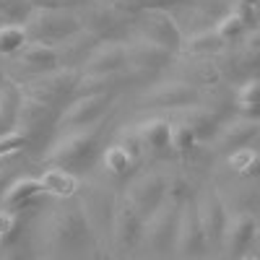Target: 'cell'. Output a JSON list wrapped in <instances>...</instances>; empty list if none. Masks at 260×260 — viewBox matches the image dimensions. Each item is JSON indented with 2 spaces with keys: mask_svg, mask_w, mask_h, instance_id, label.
<instances>
[{
  "mask_svg": "<svg viewBox=\"0 0 260 260\" xmlns=\"http://www.w3.org/2000/svg\"><path fill=\"white\" fill-rule=\"evenodd\" d=\"M99 136H102V125L65 130V133L47 148L45 161L52 164V167L71 169V172H76V175L89 172L96 164L99 154H102Z\"/></svg>",
  "mask_w": 260,
  "mask_h": 260,
  "instance_id": "cell-1",
  "label": "cell"
},
{
  "mask_svg": "<svg viewBox=\"0 0 260 260\" xmlns=\"http://www.w3.org/2000/svg\"><path fill=\"white\" fill-rule=\"evenodd\" d=\"M21 24H24L31 42H42V45L52 47L83 29L81 16H76L71 8H31Z\"/></svg>",
  "mask_w": 260,
  "mask_h": 260,
  "instance_id": "cell-2",
  "label": "cell"
},
{
  "mask_svg": "<svg viewBox=\"0 0 260 260\" xmlns=\"http://www.w3.org/2000/svg\"><path fill=\"white\" fill-rule=\"evenodd\" d=\"M78 78H81V71L76 68H55L47 73L31 76L26 83H21V89H24L26 96H34L39 102L62 110V104H68L73 99Z\"/></svg>",
  "mask_w": 260,
  "mask_h": 260,
  "instance_id": "cell-3",
  "label": "cell"
},
{
  "mask_svg": "<svg viewBox=\"0 0 260 260\" xmlns=\"http://www.w3.org/2000/svg\"><path fill=\"white\" fill-rule=\"evenodd\" d=\"M81 195V211L86 216V224H89L91 234L99 237L102 232L110 237L112 234V219H115V208H117V201L115 195L107 190L104 185H81L78 190Z\"/></svg>",
  "mask_w": 260,
  "mask_h": 260,
  "instance_id": "cell-4",
  "label": "cell"
},
{
  "mask_svg": "<svg viewBox=\"0 0 260 260\" xmlns=\"http://www.w3.org/2000/svg\"><path fill=\"white\" fill-rule=\"evenodd\" d=\"M177 219H180V206L164 201V203L146 219L141 242H143L151 252H154V255H164V252H169V250H175Z\"/></svg>",
  "mask_w": 260,
  "mask_h": 260,
  "instance_id": "cell-5",
  "label": "cell"
},
{
  "mask_svg": "<svg viewBox=\"0 0 260 260\" xmlns=\"http://www.w3.org/2000/svg\"><path fill=\"white\" fill-rule=\"evenodd\" d=\"M115 94H86V96H73L65 110L60 112L57 125L62 130H73V127H91L104 120V115L112 110Z\"/></svg>",
  "mask_w": 260,
  "mask_h": 260,
  "instance_id": "cell-6",
  "label": "cell"
},
{
  "mask_svg": "<svg viewBox=\"0 0 260 260\" xmlns=\"http://www.w3.org/2000/svg\"><path fill=\"white\" fill-rule=\"evenodd\" d=\"M136 31L138 37L167 47L169 52H177L182 47V31L167 8H156V6L146 8L136 21Z\"/></svg>",
  "mask_w": 260,
  "mask_h": 260,
  "instance_id": "cell-7",
  "label": "cell"
},
{
  "mask_svg": "<svg viewBox=\"0 0 260 260\" xmlns=\"http://www.w3.org/2000/svg\"><path fill=\"white\" fill-rule=\"evenodd\" d=\"M50 229H52V242L60 250H78L94 240V234H91L89 224H86V216H83L78 203L68 206V208H60Z\"/></svg>",
  "mask_w": 260,
  "mask_h": 260,
  "instance_id": "cell-8",
  "label": "cell"
},
{
  "mask_svg": "<svg viewBox=\"0 0 260 260\" xmlns=\"http://www.w3.org/2000/svg\"><path fill=\"white\" fill-rule=\"evenodd\" d=\"M125 50H127V68L138 78H154L156 73L169 68L172 57H175V52H169L167 47L154 45V42H148L143 37L125 42Z\"/></svg>",
  "mask_w": 260,
  "mask_h": 260,
  "instance_id": "cell-9",
  "label": "cell"
},
{
  "mask_svg": "<svg viewBox=\"0 0 260 260\" xmlns=\"http://www.w3.org/2000/svg\"><path fill=\"white\" fill-rule=\"evenodd\" d=\"M125 201L133 206L143 219H148L167 201V177L161 172H146L136 177L125 190Z\"/></svg>",
  "mask_w": 260,
  "mask_h": 260,
  "instance_id": "cell-10",
  "label": "cell"
},
{
  "mask_svg": "<svg viewBox=\"0 0 260 260\" xmlns=\"http://www.w3.org/2000/svg\"><path fill=\"white\" fill-rule=\"evenodd\" d=\"M198 99L201 91L190 81H161L143 94L146 107H161V110H187L198 104Z\"/></svg>",
  "mask_w": 260,
  "mask_h": 260,
  "instance_id": "cell-11",
  "label": "cell"
},
{
  "mask_svg": "<svg viewBox=\"0 0 260 260\" xmlns=\"http://www.w3.org/2000/svg\"><path fill=\"white\" fill-rule=\"evenodd\" d=\"M143 224H146V219L125 198L117 201L115 219H112V234H110L112 247L117 252L136 250V245H141V237H143Z\"/></svg>",
  "mask_w": 260,
  "mask_h": 260,
  "instance_id": "cell-12",
  "label": "cell"
},
{
  "mask_svg": "<svg viewBox=\"0 0 260 260\" xmlns=\"http://www.w3.org/2000/svg\"><path fill=\"white\" fill-rule=\"evenodd\" d=\"M60 112L57 107L52 104H45V102H39L34 96H26L21 99V112H18V122H16V130H21L29 141H34L37 136L42 133H47V130H52L60 120Z\"/></svg>",
  "mask_w": 260,
  "mask_h": 260,
  "instance_id": "cell-13",
  "label": "cell"
},
{
  "mask_svg": "<svg viewBox=\"0 0 260 260\" xmlns=\"http://www.w3.org/2000/svg\"><path fill=\"white\" fill-rule=\"evenodd\" d=\"M208 240L206 232L201 226L198 211H195V203H185L180 206V219H177V240H175V250L180 255L195 257L206 250Z\"/></svg>",
  "mask_w": 260,
  "mask_h": 260,
  "instance_id": "cell-14",
  "label": "cell"
},
{
  "mask_svg": "<svg viewBox=\"0 0 260 260\" xmlns=\"http://www.w3.org/2000/svg\"><path fill=\"white\" fill-rule=\"evenodd\" d=\"M127 71V50L125 42H99L91 50V55L86 57L81 65V73L91 76V73H117Z\"/></svg>",
  "mask_w": 260,
  "mask_h": 260,
  "instance_id": "cell-15",
  "label": "cell"
},
{
  "mask_svg": "<svg viewBox=\"0 0 260 260\" xmlns=\"http://www.w3.org/2000/svg\"><path fill=\"white\" fill-rule=\"evenodd\" d=\"M39 185H42V192L45 195H52V198H57V201H71L81 190V175L50 164L39 175Z\"/></svg>",
  "mask_w": 260,
  "mask_h": 260,
  "instance_id": "cell-16",
  "label": "cell"
},
{
  "mask_svg": "<svg viewBox=\"0 0 260 260\" xmlns=\"http://www.w3.org/2000/svg\"><path fill=\"white\" fill-rule=\"evenodd\" d=\"M13 60H16L24 71H29L31 76H39V73H47V71L60 68L57 50H55L52 45H42V42H29V45L21 50Z\"/></svg>",
  "mask_w": 260,
  "mask_h": 260,
  "instance_id": "cell-17",
  "label": "cell"
},
{
  "mask_svg": "<svg viewBox=\"0 0 260 260\" xmlns=\"http://www.w3.org/2000/svg\"><path fill=\"white\" fill-rule=\"evenodd\" d=\"M99 45V39L91 34V31H76L73 37H68L65 42H60V45L55 47L57 50V57H60V65L62 68H78V65L86 62V57L91 55V50Z\"/></svg>",
  "mask_w": 260,
  "mask_h": 260,
  "instance_id": "cell-18",
  "label": "cell"
},
{
  "mask_svg": "<svg viewBox=\"0 0 260 260\" xmlns=\"http://www.w3.org/2000/svg\"><path fill=\"white\" fill-rule=\"evenodd\" d=\"M195 211H198V219H201V226L206 232V240H219L226 229V213H224V206L221 201L216 198L213 192H203L198 201H195Z\"/></svg>",
  "mask_w": 260,
  "mask_h": 260,
  "instance_id": "cell-19",
  "label": "cell"
},
{
  "mask_svg": "<svg viewBox=\"0 0 260 260\" xmlns=\"http://www.w3.org/2000/svg\"><path fill=\"white\" fill-rule=\"evenodd\" d=\"M130 76H136V73H130V68H127V71H117V73H91V76L81 73L73 96H86V94H117V89H122Z\"/></svg>",
  "mask_w": 260,
  "mask_h": 260,
  "instance_id": "cell-20",
  "label": "cell"
},
{
  "mask_svg": "<svg viewBox=\"0 0 260 260\" xmlns=\"http://www.w3.org/2000/svg\"><path fill=\"white\" fill-rule=\"evenodd\" d=\"M21 99H24V89H21L18 81L13 78L0 81V127L3 130H16Z\"/></svg>",
  "mask_w": 260,
  "mask_h": 260,
  "instance_id": "cell-21",
  "label": "cell"
},
{
  "mask_svg": "<svg viewBox=\"0 0 260 260\" xmlns=\"http://www.w3.org/2000/svg\"><path fill=\"white\" fill-rule=\"evenodd\" d=\"M136 127L141 133L146 151H151V154H167V151H172V122L154 117V120H146Z\"/></svg>",
  "mask_w": 260,
  "mask_h": 260,
  "instance_id": "cell-22",
  "label": "cell"
},
{
  "mask_svg": "<svg viewBox=\"0 0 260 260\" xmlns=\"http://www.w3.org/2000/svg\"><path fill=\"white\" fill-rule=\"evenodd\" d=\"M37 195H45L39 185V177H16L8 182V187L0 195V203L6 208H21V206H29Z\"/></svg>",
  "mask_w": 260,
  "mask_h": 260,
  "instance_id": "cell-23",
  "label": "cell"
},
{
  "mask_svg": "<svg viewBox=\"0 0 260 260\" xmlns=\"http://www.w3.org/2000/svg\"><path fill=\"white\" fill-rule=\"evenodd\" d=\"M99 161H102V169L107 172V175H112L117 180L120 177H130L136 172V167H138V159L130 156L120 143H110L107 148H102Z\"/></svg>",
  "mask_w": 260,
  "mask_h": 260,
  "instance_id": "cell-24",
  "label": "cell"
},
{
  "mask_svg": "<svg viewBox=\"0 0 260 260\" xmlns=\"http://www.w3.org/2000/svg\"><path fill=\"white\" fill-rule=\"evenodd\" d=\"M260 133V125L252 117H240L234 122H226L219 127V143L221 146H232V148H240L252 143V138Z\"/></svg>",
  "mask_w": 260,
  "mask_h": 260,
  "instance_id": "cell-25",
  "label": "cell"
},
{
  "mask_svg": "<svg viewBox=\"0 0 260 260\" xmlns=\"http://www.w3.org/2000/svg\"><path fill=\"white\" fill-rule=\"evenodd\" d=\"M185 122L195 130V136H198V141H206L211 136L219 133V127H221V120L211 115L206 107H187V112H185Z\"/></svg>",
  "mask_w": 260,
  "mask_h": 260,
  "instance_id": "cell-26",
  "label": "cell"
},
{
  "mask_svg": "<svg viewBox=\"0 0 260 260\" xmlns=\"http://www.w3.org/2000/svg\"><path fill=\"white\" fill-rule=\"evenodd\" d=\"M252 234H255V221L250 219V216H237V219L232 224H226V229H224L226 247L232 252H242L250 245Z\"/></svg>",
  "mask_w": 260,
  "mask_h": 260,
  "instance_id": "cell-27",
  "label": "cell"
},
{
  "mask_svg": "<svg viewBox=\"0 0 260 260\" xmlns=\"http://www.w3.org/2000/svg\"><path fill=\"white\" fill-rule=\"evenodd\" d=\"M29 42L31 39L24 24H3L0 26V57H16Z\"/></svg>",
  "mask_w": 260,
  "mask_h": 260,
  "instance_id": "cell-28",
  "label": "cell"
},
{
  "mask_svg": "<svg viewBox=\"0 0 260 260\" xmlns=\"http://www.w3.org/2000/svg\"><path fill=\"white\" fill-rule=\"evenodd\" d=\"M221 47H224V39L216 34V29L198 31L192 39H187V45H185V50L192 52V55H208V52H216V50H221Z\"/></svg>",
  "mask_w": 260,
  "mask_h": 260,
  "instance_id": "cell-29",
  "label": "cell"
},
{
  "mask_svg": "<svg viewBox=\"0 0 260 260\" xmlns=\"http://www.w3.org/2000/svg\"><path fill=\"white\" fill-rule=\"evenodd\" d=\"M198 146V136L195 130L182 120V122H172V151L175 154H190Z\"/></svg>",
  "mask_w": 260,
  "mask_h": 260,
  "instance_id": "cell-30",
  "label": "cell"
},
{
  "mask_svg": "<svg viewBox=\"0 0 260 260\" xmlns=\"http://www.w3.org/2000/svg\"><path fill=\"white\" fill-rule=\"evenodd\" d=\"M229 167L234 172H242V175H250V172H255L260 167V154L247 143V146H240L234 148L229 154Z\"/></svg>",
  "mask_w": 260,
  "mask_h": 260,
  "instance_id": "cell-31",
  "label": "cell"
},
{
  "mask_svg": "<svg viewBox=\"0 0 260 260\" xmlns=\"http://www.w3.org/2000/svg\"><path fill=\"white\" fill-rule=\"evenodd\" d=\"M237 104H240V110L250 112V115H260V81H247L240 94H237Z\"/></svg>",
  "mask_w": 260,
  "mask_h": 260,
  "instance_id": "cell-32",
  "label": "cell"
},
{
  "mask_svg": "<svg viewBox=\"0 0 260 260\" xmlns=\"http://www.w3.org/2000/svg\"><path fill=\"white\" fill-rule=\"evenodd\" d=\"M29 143L31 141L21 133V130H3V133H0V159L18 154V151H24Z\"/></svg>",
  "mask_w": 260,
  "mask_h": 260,
  "instance_id": "cell-33",
  "label": "cell"
},
{
  "mask_svg": "<svg viewBox=\"0 0 260 260\" xmlns=\"http://www.w3.org/2000/svg\"><path fill=\"white\" fill-rule=\"evenodd\" d=\"M115 143H120L125 151L133 159H143V154H146V146H143V141H141V133H138V127H122L120 130V138L115 141Z\"/></svg>",
  "mask_w": 260,
  "mask_h": 260,
  "instance_id": "cell-34",
  "label": "cell"
},
{
  "mask_svg": "<svg viewBox=\"0 0 260 260\" xmlns=\"http://www.w3.org/2000/svg\"><path fill=\"white\" fill-rule=\"evenodd\" d=\"M16 226H18V213L13 208L0 206V242L8 240V237L16 232Z\"/></svg>",
  "mask_w": 260,
  "mask_h": 260,
  "instance_id": "cell-35",
  "label": "cell"
},
{
  "mask_svg": "<svg viewBox=\"0 0 260 260\" xmlns=\"http://www.w3.org/2000/svg\"><path fill=\"white\" fill-rule=\"evenodd\" d=\"M81 0H29L31 8H73Z\"/></svg>",
  "mask_w": 260,
  "mask_h": 260,
  "instance_id": "cell-36",
  "label": "cell"
},
{
  "mask_svg": "<svg viewBox=\"0 0 260 260\" xmlns=\"http://www.w3.org/2000/svg\"><path fill=\"white\" fill-rule=\"evenodd\" d=\"M242 260H250V257H242Z\"/></svg>",
  "mask_w": 260,
  "mask_h": 260,
  "instance_id": "cell-37",
  "label": "cell"
},
{
  "mask_svg": "<svg viewBox=\"0 0 260 260\" xmlns=\"http://www.w3.org/2000/svg\"><path fill=\"white\" fill-rule=\"evenodd\" d=\"M0 247H3V245H0Z\"/></svg>",
  "mask_w": 260,
  "mask_h": 260,
  "instance_id": "cell-38",
  "label": "cell"
}]
</instances>
